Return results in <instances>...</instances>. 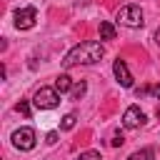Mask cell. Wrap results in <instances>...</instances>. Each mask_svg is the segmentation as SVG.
<instances>
[{"instance_id": "10", "label": "cell", "mask_w": 160, "mask_h": 160, "mask_svg": "<svg viewBox=\"0 0 160 160\" xmlns=\"http://www.w3.org/2000/svg\"><path fill=\"white\" fill-rule=\"evenodd\" d=\"M128 160H155V150L152 148H140L132 155H128Z\"/></svg>"}, {"instance_id": "3", "label": "cell", "mask_w": 160, "mask_h": 160, "mask_svg": "<svg viewBox=\"0 0 160 160\" xmlns=\"http://www.w3.org/2000/svg\"><path fill=\"white\" fill-rule=\"evenodd\" d=\"M58 102H60V92L55 88H40L32 95V105L38 110H52V108H58Z\"/></svg>"}, {"instance_id": "18", "label": "cell", "mask_w": 160, "mask_h": 160, "mask_svg": "<svg viewBox=\"0 0 160 160\" xmlns=\"http://www.w3.org/2000/svg\"><path fill=\"white\" fill-rule=\"evenodd\" d=\"M155 42H158V45H160V30H158V32H155Z\"/></svg>"}, {"instance_id": "5", "label": "cell", "mask_w": 160, "mask_h": 160, "mask_svg": "<svg viewBox=\"0 0 160 160\" xmlns=\"http://www.w3.org/2000/svg\"><path fill=\"white\" fill-rule=\"evenodd\" d=\"M35 22H38V10L32 5L15 10V28L18 30H30V28H35Z\"/></svg>"}, {"instance_id": "7", "label": "cell", "mask_w": 160, "mask_h": 160, "mask_svg": "<svg viewBox=\"0 0 160 160\" xmlns=\"http://www.w3.org/2000/svg\"><path fill=\"white\" fill-rule=\"evenodd\" d=\"M112 72H115V80L122 85V88H132V75H130V70H128V65H125V60H115L112 62Z\"/></svg>"}, {"instance_id": "14", "label": "cell", "mask_w": 160, "mask_h": 160, "mask_svg": "<svg viewBox=\"0 0 160 160\" xmlns=\"http://www.w3.org/2000/svg\"><path fill=\"white\" fill-rule=\"evenodd\" d=\"M15 110H18V112H22L25 118H30V105H28V102H22V100H20V102L15 105Z\"/></svg>"}, {"instance_id": "17", "label": "cell", "mask_w": 160, "mask_h": 160, "mask_svg": "<svg viewBox=\"0 0 160 160\" xmlns=\"http://www.w3.org/2000/svg\"><path fill=\"white\" fill-rule=\"evenodd\" d=\"M45 142H50V145H52V142H58V132H55V130H52V132H48V135H45Z\"/></svg>"}, {"instance_id": "1", "label": "cell", "mask_w": 160, "mask_h": 160, "mask_svg": "<svg viewBox=\"0 0 160 160\" xmlns=\"http://www.w3.org/2000/svg\"><path fill=\"white\" fill-rule=\"evenodd\" d=\"M102 55H105L102 42H98V40H82V42H78L75 48H70L65 52L62 68L70 70V68H78V65H95V62L102 60Z\"/></svg>"}, {"instance_id": "9", "label": "cell", "mask_w": 160, "mask_h": 160, "mask_svg": "<svg viewBox=\"0 0 160 160\" xmlns=\"http://www.w3.org/2000/svg\"><path fill=\"white\" fill-rule=\"evenodd\" d=\"M115 35H118V30H115V25L112 22H100V40H115Z\"/></svg>"}, {"instance_id": "11", "label": "cell", "mask_w": 160, "mask_h": 160, "mask_svg": "<svg viewBox=\"0 0 160 160\" xmlns=\"http://www.w3.org/2000/svg\"><path fill=\"white\" fill-rule=\"evenodd\" d=\"M85 90H88V85L80 80V82H75V85H72V90H70V98H72V100H80V98L85 95Z\"/></svg>"}, {"instance_id": "12", "label": "cell", "mask_w": 160, "mask_h": 160, "mask_svg": "<svg viewBox=\"0 0 160 160\" xmlns=\"http://www.w3.org/2000/svg\"><path fill=\"white\" fill-rule=\"evenodd\" d=\"M75 122H78V115H75V112H68V115L62 118L60 128H62V130H72V128H75Z\"/></svg>"}, {"instance_id": "13", "label": "cell", "mask_w": 160, "mask_h": 160, "mask_svg": "<svg viewBox=\"0 0 160 160\" xmlns=\"http://www.w3.org/2000/svg\"><path fill=\"white\" fill-rule=\"evenodd\" d=\"M75 160H102V155H100L98 150H85V152H80Z\"/></svg>"}, {"instance_id": "16", "label": "cell", "mask_w": 160, "mask_h": 160, "mask_svg": "<svg viewBox=\"0 0 160 160\" xmlns=\"http://www.w3.org/2000/svg\"><path fill=\"white\" fill-rule=\"evenodd\" d=\"M148 95H152V98H158V100H160V82L148 85Z\"/></svg>"}, {"instance_id": "15", "label": "cell", "mask_w": 160, "mask_h": 160, "mask_svg": "<svg viewBox=\"0 0 160 160\" xmlns=\"http://www.w3.org/2000/svg\"><path fill=\"white\" fill-rule=\"evenodd\" d=\"M122 142H125V138H122V132H115V135H112V140H110V145H112V148H120Z\"/></svg>"}, {"instance_id": "8", "label": "cell", "mask_w": 160, "mask_h": 160, "mask_svg": "<svg viewBox=\"0 0 160 160\" xmlns=\"http://www.w3.org/2000/svg\"><path fill=\"white\" fill-rule=\"evenodd\" d=\"M72 85H75V82H72V78H70L68 72H60V75L55 78V90H58L60 95H62V92H70Z\"/></svg>"}, {"instance_id": "6", "label": "cell", "mask_w": 160, "mask_h": 160, "mask_svg": "<svg viewBox=\"0 0 160 160\" xmlns=\"http://www.w3.org/2000/svg\"><path fill=\"white\" fill-rule=\"evenodd\" d=\"M140 125H145V112L140 110V105H130V108L122 112V128L135 130V128H140Z\"/></svg>"}, {"instance_id": "2", "label": "cell", "mask_w": 160, "mask_h": 160, "mask_svg": "<svg viewBox=\"0 0 160 160\" xmlns=\"http://www.w3.org/2000/svg\"><path fill=\"white\" fill-rule=\"evenodd\" d=\"M115 20H118L120 25H125V28H142V25H145V15H142L140 5H135V2L122 5V8L118 10Z\"/></svg>"}, {"instance_id": "4", "label": "cell", "mask_w": 160, "mask_h": 160, "mask_svg": "<svg viewBox=\"0 0 160 160\" xmlns=\"http://www.w3.org/2000/svg\"><path fill=\"white\" fill-rule=\"evenodd\" d=\"M12 145L18 148V150H32L35 148V142H38V135H35V130L32 128H18L15 132H12Z\"/></svg>"}]
</instances>
